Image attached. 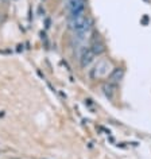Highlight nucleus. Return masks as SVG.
<instances>
[{
  "instance_id": "1",
  "label": "nucleus",
  "mask_w": 151,
  "mask_h": 159,
  "mask_svg": "<svg viewBox=\"0 0 151 159\" xmlns=\"http://www.w3.org/2000/svg\"><path fill=\"white\" fill-rule=\"evenodd\" d=\"M67 26L74 33L76 39L84 41L85 35H88L90 30L93 29V19L85 12L80 15H73V16H69V19H67Z\"/></svg>"
},
{
  "instance_id": "2",
  "label": "nucleus",
  "mask_w": 151,
  "mask_h": 159,
  "mask_svg": "<svg viewBox=\"0 0 151 159\" xmlns=\"http://www.w3.org/2000/svg\"><path fill=\"white\" fill-rule=\"evenodd\" d=\"M86 2H88V0H67L66 7H67L69 16L84 14L85 8H86Z\"/></svg>"
},
{
  "instance_id": "3",
  "label": "nucleus",
  "mask_w": 151,
  "mask_h": 159,
  "mask_svg": "<svg viewBox=\"0 0 151 159\" xmlns=\"http://www.w3.org/2000/svg\"><path fill=\"white\" fill-rule=\"evenodd\" d=\"M90 50L93 51L94 55H101L105 53L107 47H105V43L104 41L100 38V35H98L97 33H94V37L92 38V41H90Z\"/></svg>"
},
{
  "instance_id": "4",
  "label": "nucleus",
  "mask_w": 151,
  "mask_h": 159,
  "mask_svg": "<svg viewBox=\"0 0 151 159\" xmlns=\"http://www.w3.org/2000/svg\"><path fill=\"white\" fill-rule=\"evenodd\" d=\"M109 66H111L109 61H100L92 69V71H90V74H89L90 78L94 80V78H97V77H103V75H105L109 71Z\"/></svg>"
},
{
  "instance_id": "5",
  "label": "nucleus",
  "mask_w": 151,
  "mask_h": 159,
  "mask_svg": "<svg viewBox=\"0 0 151 159\" xmlns=\"http://www.w3.org/2000/svg\"><path fill=\"white\" fill-rule=\"evenodd\" d=\"M96 55L93 54V51L90 50V47H85V49H82L81 54H80V65L82 69H86L90 63L93 62V59Z\"/></svg>"
},
{
  "instance_id": "6",
  "label": "nucleus",
  "mask_w": 151,
  "mask_h": 159,
  "mask_svg": "<svg viewBox=\"0 0 151 159\" xmlns=\"http://www.w3.org/2000/svg\"><path fill=\"white\" fill-rule=\"evenodd\" d=\"M123 77H124V69L123 67H113V70L109 74V82L117 85L123 80Z\"/></svg>"
},
{
  "instance_id": "7",
  "label": "nucleus",
  "mask_w": 151,
  "mask_h": 159,
  "mask_svg": "<svg viewBox=\"0 0 151 159\" xmlns=\"http://www.w3.org/2000/svg\"><path fill=\"white\" fill-rule=\"evenodd\" d=\"M101 89H103V93L105 94V97H108L109 100H112L113 94H115V90H116V85L108 81V82H105V84L101 86Z\"/></svg>"
}]
</instances>
